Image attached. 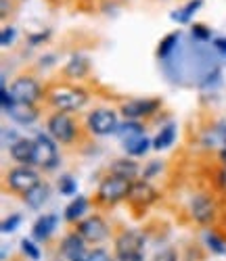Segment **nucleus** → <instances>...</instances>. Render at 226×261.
I'll use <instances>...</instances> for the list:
<instances>
[{
  "mask_svg": "<svg viewBox=\"0 0 226 261\" xmlns=\"http://www.w3.org/2000/svg\"><path fill=\"white\" fill-rule=\"evenodd\" d=\"M49 102L57 109V111H80V109L88 102V92L80 86H53L49 90Z\"/></svg>",
  "mask_w": 226,
  "mask_h": 261,
  "instance_id": "obj_1",
  "label": "nucleus"
},
{
  "mask_svg": "<svg viewBox=\"0 0 226 261\" xmlns=\"http://www.w3.org/2000/svg\"><path fill=\"white\" fill-rule=\"evenodd\" d=\"M130 186L132 182L122 178V176H116V173H109L105 176L99 184V190H97V203L101 207H113L122 201L128 199V192H130Z\"/></svg>",
  "mask_w": 226,
  "mask_h": 261,
  "instance_id": "obj_2",
  "label": "nucleus"
},
{
  "mask_svg": "<svg viewBox=\"0 0 226 261\" xmlns=\"http://www.w3.org/2000/svg\"><path fill=\"white\" fill-rule=\"evenodd\" d=\"M145 236L137 230H126L116 241V261H143Z\"/></svg>",
  "mask_w": 226,
  "mask_h": 261,
  "instance_id": "obj_3",
  "label": "nucleus"
},
{
  "mask_svg": "<svg viewBox=\"0 0 226 261\" xmlns=\"http://www.w3.org/2000/svg\"><path fill=\"white\" fill-rule=\"evenodd\" d=\"M49 134L61 142V144H72L76 138H78V127H76V121L67 115L65 111H57L49 117Z\"/></svg>",
  "mask_w": 226,
  "mask_h": 261,
  "instance_id": "obj_4",
  "label": "nucleus"
},
{
  "mask_svg": "<svg viewBox=\"0 0 226 261\" xmlns=\"http://www.w3.org/2000/svg\"><path fill=\"white\" fill-rule=\"evenodd\" d=\"M38 182H40V171L30 167V165L13 167L7 173V186H9V190H13L15 194H21V197H24L28 190H32Z\"/></svg>",
  "mask_w": 226,
  "mask_h": 261,
  "instance_id": "obj_5",
  "label": "nucleus"
},
{
  "mask_svg": "<svg viewBox=\"0 0 226 261\" xmlns=\"http://www.w3.org/2000/svg\"><path fill=\"white\" fill-rule=\"evenodd\" d=\"M86 125H88L90 132L97 134V136H109L120 127L116 111H113V109H103V107L88 113Z\"/></svg>",
  "mask_w": 226,
  "mask_h": 261,
  "instance_id": "obj_6",
  "label": "nucleus"
},
{
  "mask_svg": "<svg viewBox=\"0 0 226 261\" xmlns=\"http://www.w3.org/2000/svg\"><path fill=\"white\" fill-rule=\"evenodd\" d=\"M11 94L15 98V102L21 105H36L42 98V86L38 84L36 77L32 75H19L13 84H11Z\"/></svg>",
  "mask_w": 226,
  "mask_h": 261,
  "instance_id": "obj_7",
  "label": "nucleus"
},
{
  "mask_svg": "<svg viewBox=\"0 0 226 261\" xmlns=\"http://www.w3.org/2000/svg\"><path fill=\"white\" fill-rule=\"evenodd\" d=\"M36 163L38 167L53 171L59 165V150H57V140L51 134H38L36 138Z\"/></svg>",
  "mask_w": 226,
  "mask_h": 261,
  "instance_id": "obj_8",
  "label": "nucleus"
},
{
  "mask_svg": "<svg viewBox=\"0 0 226 261\" xmlns=\"http://www.w3.org/2000/svg\"><path fill=\"white\" fill-rule=\"evenodd\" d=\"M76 232L84 238L86 243H90V245H99V243L107 241V236H109V226H107V222L103 220L101 215H90V217H86V220H80V222H78Z\"/></svg>",
  "mask_w": 226,
  "mask_h": 261,
  "instance_id": "obj_9",
  "label": "nucleus"
},
{
  "mask_svg": "<svg viewBox=\"0 0 226 261\" xmlns=\"http://www.w3.org/2000/svg\"><path fill=\"white\" fill-rule=\"evenodd\" d=\"M157 199H160V194L157 190L147 182V180H134L132 186H130V192H128V203L137 209V211H145L149 209Z\"/></svg>",
  "mask_w": 226,
  "mask_h": 261,
  "instance_id": "obj_10",
  "label": "nucleus"
},
{
  "mask_svg": "<svg viewBox=\"0 0 226 261\" xmlns=\"http://www.w3.org/2000/svg\"><path fill=\"white\" fill-rule=\"evenodd\" d=\"M189 211H191V217L201 224V226H208L216 220V201L212 194H195V197L191 199V205H189Z\"/></svg>",
  "mask_w": 226,
  "mask_h": 261,
  "instance_id": "obj_11",
  "label": "nucleus"
},
{
  "mask_svg": "<svg viewBox=\"0 0 226 261\" xmlns=\"http://www.w3.org/2000/svg\"><path fill=\"white\" fill-rule=\"evenodd\" d=\"M160 107H162L160 98H132V100H128V102H124L120 107V113L126 119L139 121L143 117H151Z\"/></svg>",
  "mask_w": 226,
  "mask_h": 261,
  "instance_id": "obj_12",
  "label": "nucleus"
},
{
  "mask_svg": "<svg viewBox=\"0 0 226 261\" xmlns=\"http://www.w3.org/2000/svg\"><path fill=\"white\" fill-rule=\"evenodd\" d=\"M9 155L19 165H34L36 163V140L19 138L9 146Z\"/></svg>",
  "mask_w": 226,
  "mask_h": 261,
  "instance_id": "obj_13",
  "label": "nucleus"
},
{
  "mask_svg": "<svg viewBox=\"0 0 226 261\" xmlns=\"http://www.w3.org/2000/svg\"><path fill=\"white\" fill-rule=\"evenodd\" d=\"M84 245H86V241L78 234V232H72V234H67L65 238H63V243H61V253H63V257H67L70 261H76V259H82V257H86V249H84Z\"/></svg>",
  "mask_w": 226,
  "mask_h": 261,
  "instance_id": "obj_14",
  "label": "nucleus"
},
{
  "mask_svg": "<svg viewBox=\"0 0 226 261\" xmlns=\"http://www.w3.org/2000/svg\"><path fill=\"white\" fill-rule=\"evenodd\" d=\"M88 73H90V61L84 55H74L63 67V75L67 80H76L78 82V80H84Z\"/></svg>",
  "mask_w": 226,
  "mask_h": 261,
  "instance_id": "obj_15",
  "label": "nucleus"
},
{
  "mask_svg": "<svg viewBox=\"0 0 226 261\" xmlns=\"http://www.w3.org/2000/svg\"><path fill=\"white\" fill-rule=\"evenodd\" d=\"M49 197H51V186L47 184V182H38L32 190H28L26 194H24V203L30 207V209H40L44 203L49 201Z\"/></svg>",
  "mask_w": 226,
  "mask_h": 261,
  "instance_id": "obj_16",
  "label": "nucleus"
},
{
  "mask_svg": "<svg viewBox=\"0 0 226 261\" xmlns=\"http://www.w3.org/2000/svg\"><path fill=\"white\" fill-rule=\"evenodd\" d=\"M7 113H9V117H11L13 121L24 123V125L34 123V121L38 119V109H36V105H21V102H15L11 109H7Z\"/></svg>",
  "mask_w": 226,
  "mask_h": 261,
  "instance_id": "obj_17",
  "label": "nucleus"
},
{
  "mask_svg": "<svg viewBox=\"0 0 226 261\" xmlns=\"http://www.w3.org/2000/svg\"><path fill=\"white\" fill-rule=\"evenodd\" d=\"M57 228V215H42L36 220L34 228H32V236H34V241H49L51 234L55 232Z\"/></svg>",
  "mask_w": 226,
  "mask_h": 261,
  "instance_id": "obj_18",
  "label": "nucleus"
},
{
  "mask_svg": "<svg viewBox=\"0 0 226 261\" xmlns=\"http://www.w3.org/2000/svg\"><path fill=\"white\" fill-rule=\"evenodd\" d=\"M139 171H141L139 165L134 161H130V159H116L111 163V169H109V173H116V176H122V178H126L130 182L137 180Z\"/></svg>",
  "mask_w": 226,
  "mask_h": 261,
  "instance_id": "obj_19",
  "label": "nucleus"
},
{
  "mask_svg": "<svg viewBox=\"0 0 226 261\" xmlns=\"http://www.w3.org/2000/svg\"><path fill=\"white\" fill-rule=\"evenodd\" d=\"M149 146H151V140H149L145 134H143V136H134V138L124 140L126 153L132 155V157H141V155H145L147 150H149Z\"/></svg>",
  "mask_w": 226,
  "mask_h": 261,
  "instance_id": "obj_20",
  "label": "nucleus"
},
{
  "mask_svg": "<svg viewBox=\"0 0 226 261\" xmlns=\"http://www.w3.org/2000/svg\"><path fill=\"white\" fill-rule=\"evenodd\" d=\"M86 209H88V199H86V197H78V199H74L70 205H67V209H65V220L70 222V224L80 222V220H82V215L86 213Z\"/></svg>",
  "mask_w": 226,
  "mask_h": 261,
  "instance_id": "obj_21",
  "label": "nucleus"
},
{
  "mask_svg": "<svg viewBox=\"0 0 226 261\" xmlns=\"http://www.w3.org/2000/svg\"><path fill=\"white\" fill-rule=\"evenodd\" d=\"M201 5H203V0H189L185 7H180L178 11L172 13V19L178 21V23H189V21L195 17V13L201 9Z\"/></svg>",
  "mask_w": 226,
  "mask_h": 261,
  "instance_id": "obj_22",
  "label": "nucleus"
},
{
  "mask_svg": "<svg viewBox=\"0 0 226 261\" xmlns=\"http://www.w3.org/2000/svg\"><path fill=\"white\" fill-rule=\"evenodd\" d=\"M174 140H176V125L174 123H168L166 127H162V132L155 136L153 148L155 150H166L168 146H172Z\"/></svg>",
  "mask_w": 226,
  "mask_h": 261,
  "instance_id": "obj_23",
  "label": "nucleus"
},
{
  "mask_svg": "<svg viewBox=\"0 0 226 261\" xmlns=\"http://www.w3.org/2000/svg\"><path fill=\"white\" fill-rule=\"evenodd\" d=\"M118 134L128 140V138H134V136H143L145 134V127L141 121H134V119H126L120 127H118Z\"/></svg>",
  "mask_w": 226,
  "mask_h": 261,
  "instance_id": "obj_24",
  "label": "nucleus"
},
{
  "mask_svg": "<svg viewBox=\"0 0 226 261\" xmlns=\"http://www.w3.org/2000/svg\"><path fill=\"white\" fill-rule=\"evenodd\" d=\"M178 42H180V34L174 32V34H168L162 42H160V46H157V57L160 59H166L172 55V50H176L178 46Z\"/></svg>",
  "mask_w": 226,
  "mask_h": 261,
  "instance_id": "obj_25",
  "label": "nucleus"
},
{
  "mask_svg": "<svg viewBox=\"0 0 226 261\" xmlns=\"http://www.w3.org/2000/svg\"><path fill=\"white\" fill-rule=\"evenodd\" d=\"M76 190H78V184H76V180H74V176H61L59 178V192L61 194H65V197H72V194H76Z\"/></svg>",
  "mask_w": 226,
  "mask_h": 261,
  "instance_id": "obj_26",
  "label": "nucleus"
},
{
  "mask_svg": "<svg viewBox=\"0 0 226 261\" xmlns=\"http://www.w3.org/2000/svg\"><path fill=\"white\" fill-rule=\"evenodd\" d=\"M206 243H208V247H210L214 253H218V255H224V253H226V245L220 241V238H218L214 232H208V234H206Z\"/></svg>",
  "mask_w": 226,
  "mask_h": 261,
  "instance_id": "obj_27",
  "label": "nucleus"
},
{
  "mask_svg": "<svg viewBox=\"0 0 226 261\" xmlns=\"http://www.w3.org/2000/svg\"><path fill=\"white\" fill-rule=\"evenodd\" d=\"M19 224H21V215H17V213H15V215H9L7 220L3 222V226H0V230H3V234H9V232H13V230H15Z\"/></svg>",
  "mask_w": 226,
  "mask_h": 261,
  "instance_id": "obj_28",
  "label": "nucleus"
},
{
  "mask_svg": "<svg viewBox=\"0 0 226 261\" xmlns=\"http://www.w3.org/2000/svg\"><path fill=\"white\" fill-rule=\"evenodd\" d=\"M21 249H24V253H26L30 259H34V261H38V259H40V251L34 247V243H32V241H28V238H24V241H21Z\"/></svg>",
  "mask_w": 226,
  "mask_h": 261,
  "instance_id": "obj_29",
  "label": "nucleus"
},
{
  "mask_svg": "<svg viewBox=\"0 0 226 261\" xmlns=\"http://www.w3.org/2000/svg\"><path fill=\"white\" fill-rule=\"evenodd\" d=\"M86 261H111V257L105 249H95L86 255Z\"/></svg>",
  "mask_w": 226,
  "mask_h": 261,
  "instance_id": "obj_30",
  "label": "nucleus"
},
{
  "mask_svg": "<svg viewBox=\"0 0 226 261\" xmlns=\"http://www.w3.org/2000/svg\"><path fill=\"white\" fill-rule=\"evenodd\" d=\"M212 32H210V28L208 25H201V23H195L193 25V38H199V40H210L212 36H210Z\"/></svg>",
  "mask_w": 226,
  "mask_h": 261,
  "instance_id": "obj_31",
  "label": "nucleus"
},
{
  "mask_svg": "<svg viewBox=\"0 0 226 261\" xmlns=\"http://www.w3.org/2000/svg\"><path fill=\"white\" fill-rule=\"evenodd\" d=\"M162 167H164V163H162V161H151V163L145 167V180L153 178L155 173H160V171H162Z\"/></svg>",
  "mask_w": 226,
  "mask_h": 261,
  "instance_id": "obj_32",
  "label": "nucleus"
},
{
  "mask_svg": "<svg viewBox=\"0 0 226 261\" xmlns=\"http://www.w3.org/2000/svg\"><path fill=\"white\" fill-rule=\"evenodd\" d=\"M13 40H15V28H5L3 36H0V44L9 46V44H13Z\"/></svg>",
  "mask_w": 226,
  "mask_h": 261,
  "instance_id": "obj_33",
  "label": "nucleus"
},
{
  "mask_svg": "<svg viewBox=\"0 0 226 261\" xmlns=\"http://www.w3.org/2000/svg\"><path fill=\"white\" fill-rule=\"evenodd\" d=\"M153 261H178V255H176V251L168 249V251H162L160 255H155Z\"/></svg>",
  "mask_w": 226,
  "mask_h": 261,
  "instance_id": "obj_34",
  "label": "nucleus"
},
{
  "mask_svg": "<svg viewBox=\"0 0 226 261\" xmlns=\"http://www.w3.org/2000/svg\"><path fill=\"white\" fill-rule=\"evenodd\" d=\"M0 7H3V11H0L3 19H5V17H9V13L13 11V3H11V0H0Z\"/></svg>",
  "mask_w": 226,
  "mask_h": 261,
  "instance_id": "obj_35",
  "label": "nucleus"
},
{
  "mask_svg": "<svg viewBox=\"0 0 226 261\" xmlns=\"http://www.w3.org/2000/svg\"><path fill=\"white\" fill-rule=\"evenodd\" d=\"M214 46H216L220 53L226 55V38H218V40H214Z\"/></svg>",
  "mask_w": 226,
  "mask_h": 261,
  "instance_id": "obj_36",
  "label": "nucleus"
},
{
  "mask_svg": "<svg viewBox=\"0 0 226 261\" xmlns=\"http://www.w3.org/2000/svg\"><path fill=\"white\" fill-rule=\"evenodd\" d=\"M218 184H220V186H222V188L226 190V165L222 167V171H220V176H218Z\"/></svg>",
  "mask_w": 226,
  "mask_h": 261,
  "instance_id": "obj_37",
  "label": "nucleus"
},
{
  "mask_svg": "<svg viewBox=\"0 0 226 261\" xmlns=\"http://www.w3.org/2000/svg\"><path fill=\"white\" fill-rule=\"evenodd\" d=\"M76 261H86V257H82V259H76Z\"/></svg>",
  "mask_w": 226,
  "mask_h": 261,
  "instance_id": "obj_38",
  "label": "nucleus"
},
{
  "mask_svg": "<svg viewBox=\"0 0 226 261\" xmlns=\"http://www.w3.org/2000/svg\"><path fill=\"white\" fill-rule=\"evenodd\" d=\"M224 224H226V215H224Z\"/></svg>",
  "mask_w": 226,
  "mask_h": 261,
  "instance_id": "obj_39",
  "label": "nucleus"
}]
</instances>
